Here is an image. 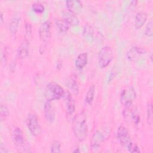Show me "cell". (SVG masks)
Segmentation results:
<instances>
[{"instance_id": "24", "label": "cell", "mask_w": 153, "mask_h": 153, "mask_svg": "<svg viewBox=\"0 0 153 153\" xmlns=\"http://www.w3.org/2000/svg\"><path fill=\"white\" fill-rule=\"evenodd\" d=\"M32 38V27L29 23L26 22L25 25V39H26L29 41Z\"/></svg>"}, {"instance_id": "20", "label": "cell", "mask_w": 153, "mask_h": 153, "mask_svg": "<svg viewBox=\"0 0 153 153\" xmlns=\"http://www.w3.org/2000/svg\"><path fill=\"white\" fill-rule=\"evenodd\" d=\"M95 89H96L95 85L93 84L89 87L87 92V94L85 97V102L88 105H91L93 102L94 93H95Z\"/></svg>"}, {"instance_id": "4", "label": "cell", "mask_w": 153, "mask_h": 153, "mask_svg": "<svg viewBox=\"0 0 153 153\" xmlns=\"http://www.w3.org/2000/svg\"><path fill=\"white\" fill-rule=\"evenodd\" d=\"M26 124L30 133L36 137L41 135L42 128L38 117L35 114H30L26 119Z\"/></svg>"}, {"instance_id": "19", "label": "cell", "mask_w": 153, "mask_h": 153, "mask_svg": "<svg viewBox=\"0 0 153 153\" xmlns=\"http://www.w3.org/2000/svg\"><path fill=\"white\" fill-rule=\"evenodd\" d=\"M63 18L66 20L70 25L76 26L79 24V20L76 16L69 11L65 12Z\"/></svg>"}, {"instance_id": "28", "label": "cell", "mask_w": 153, "mask_h": 153, "mask_svg": "<svg viewBox=\"0 0 153 153\" xmlns=\"http://www.w3.org/2000/svg\"><path fill=\"white\" fill-rule=\"evenodd\" d=\"M126 149L128 150V151L130 152H140V150L138 146L136 144L133 143L132 142H131L128 144Z\"/></svg>"}, {"instance_id": "26", "label": "cell", "mask_w": 153, "mask_h": 153, "mask_svg": "<svg viewBox=\"0 0 153 153\" xmlns=\"http://www.w3.org/2000/svg\"><path fill=\"white\" fill-rule=\"evenodd\" d=\"M60 143L58 140H54L51 146V152L53 153H59L61 152L60 150Z\"/></svg>"}, {"instance_id": "8", "label": "cell", "mask_w": 153, "mask_h": 153, "mask_svg": "<svg viewBox=\"0 0 153 153\" xmlns=\"http://www.w3.org/2000/svg\"><path fill=\"white\" fill-rule=\"evenodd\" d=\"M146 50L142 47L134 46L131 47L127 53L126 57L131 62H137L146 53Z\"/></svg>"}, {"instance_id": "12", "label": "cell", "mask_w": 153, "mask_h": 153, "mask_svg": "<svg viewBox=\"0 0 153 153\" xmlns=\"http://www.w3.org/2000/svg\"><path fill=\"white\" fill-rule=\"evenodd\" d=\"M66 5L68 11L75 15L80 13L82 9V3L79 1H67Z\"/></svg>"}, {"instance_id": "30", "label": "cell", "mask_w": 153, "mask_h": 153, "mask_svg": "<svg viewBox=\"0 0 153 153\" xmlns=\"http://www.w3.org/2000/svg\"><path fill=\"white\" fill-rule=\"evenodd\" d=\"M1 60H2V63H4L5 64L6 63V62H7V54H6V51L5 50V49H4V51H2V53Z\"/></svg>"}, {"instance_id": "17", "label": "cell", "mask_w": 153, "mask_h": 153, "mask_svg": "<svg viewBox=\"0 0 153 153\" xmlns=\"http://www.w3.org/2000/svg\"><path fill=\"white\" fill-rule=\"evenodd\" d=\"M66 113L69 115L73 114L75 110V102L71 96V94L68 92L66 96Z\"/></svg>"}, {"instance_id": "7", "label": "cell", "mask_w": 153, "mask_h": 153, "mask_svg": "<svg viewBox=\"0 0 153 153\" xmlns=\"http://www.w3.org/2000/svg\"><path fill=\"white\" fill-rule=\"evenodd\" d=\"M51 35V23L49 20H46L41 25L39 29V36L42 44H46L50 40Z\"/></svg>"}, {"instance_id": "18", "label": "cell", "mask_w": 153, "mask_h": 153, "mask_svg": "<svg viewBox=\"0 0 153 153\" xmlns=\"http://www.w3.org/2000/svg\"><path fill=\"white\" fill-rule=\"evenodd\" d=\"M56 25L57 29L61 33H66L69 30L70 25L63 18L56 20Z\"/></svg>"}, {"instance_id": "6", "label": "cell", "mask_w": 153, "mask_h": 153, "mask_svg": "<svg viewBox=\"0 0 153 153\" xmlns=\"http://www.w3.org/2000/svg\"><path fill=\"white\" fill-rule=\"evenodd\" d=\"M136 97V91L131 85L125 87L120 94V101L124 106L131 105Z\"/></svg>"}, {"instance_id": "1", "label": "cell", "mask_w": 153, "mask_h": 153, "mask_svg": "<svg viewBox=\"0 0 153 153\" xmlns=\"http://www.w3.org/2000/svg\"><path fill=\"white\" fill-rule=\"evenodd\" d=\"M72 130L76 139L79 141H84L88 135V126L86 114L80 112L74 118L72 122Z\"/></svg>"}, {"instance_id": "9", "label": "cell", "mask_w": 153, "mask_h": 153, "mask_svg": "<svg viewBox=\"0 0 153 153\" xmlns=\"http://www.w3.org/2000/svg\"><path fill=\"white\" fill-rule=\"evenodd\" d=\"M117 138L123 147L127 148L128 144L131 142L128 129L123 126L118 127L117 129Z\"/></svg>"}, {"instance_id": "11", "label": "cell", "mask_w": 153, "mask_h": 153, "mask_svg": "<svg viewBox=\"0 0 153 153\" xmlns=\"http://www.w3.org/2000/svg\"><path fill=\"white\" fill-rule=\"evenodd\" d=\"M44 112L46 120L53 123L55 119V111L53 106L51 105V101L47 100L45 102L44 106Z\"/></svg>"}, {"instance_id": "16", "label": "cell", "mask_w": 153, "mask_h": 153, "mask_svg": "<svg viewBox=\"0 0 153 153\" xmlns=\"http://www.w3.org/2000/svg\"><path fill=\"white\" fill-rule=\"evenodd\" d=\"M88 62V54L87 53H82L78 54L75 62V65L78 69H81L85 67Z\"/></svg>"}, {"instance_id": "23", "label": "cell", "mask_w": 153, "mask_h": 153, "mask_svg": "<svg viewBox=\"0 0 153 153\" xmlns=\"http://www.w3.org/2000/svg\"><path fill=\"white\" fill-rule=\"evenodd\" d=\"M10 114V111L7 106L5 105L1 104L0 107V118L1 121H4Z\"/></svg>"}, {"instance_id": "27", "label": "cell", "mask_w": 153, "mask_h": 153, "mask_svg": "<svg viewBox=\"0 0 153 153\" xmlns=\"http://www.w3.org/2000/svg\"><path fill=\"white\" fill-rule=\"evenodd\" d=\"M93 33V29L92 27L88 25H85L84 29V32H83L84 36L85 38H87V37L90 38L91 36H92Z\"/></svg>"}, {"instance_id": "14", "label": "cell", "mask_w": 153, "mask_h": 153, "mask_svg": "<svg viewBox=\"0 0 153 153\" xmlns=\"http://www.w3.org/2000/svg\"><path fill=\"white\" fill-rule=\"evenodd\" d=\"M20 22V17L19 15V13L13 15V17L11 19V21L9 24V31L11 35H15L18 30L19 26V23Z\"/></svg>"}, {"instance_id": "29", "label": "cell", "mask_w": 153, "mask_h": 153, "mask_svg": "<svg viewBox=\"0 0 153 153\" xmlns=\"http://www.w3.org/2000/svg\"><path fill=\"white\" fill-rule=\"evenodd\" d=\"M152 22L151 21L150 22L148 23V24L147 25L145 30V35H146L147 36H149L151 37L152 36L153 34V30H152Z\"/></svg>"}, {"instance_id": "2", "label": "cell", "mask_w": 153, "mask_h": 153, "mask_svg": "<svg viewBox=\"0 0 153 153\" xmlns=\"http://www.w3.org/2000/svg\"><path fill=\"white\" fill-rule=\"evenodd\" d=\"M45 97L47 100H59L65 96L63 88L54 81L48 82L45 88Z\"/></svg>"}, {"instance_id": "32", "label": "cell", "mask_w": 153, "mask_h": 153, "mask_svg": "<svg viewBox=\"0 0 153 153\" xmlns=\"http://www.w3.org/2000/svg\"><path fill=\"white\" fill-rule=\"evenodd\" d=\"M1 22H3V17H2V12L1 13Z\"/></svg>"}, {"instance_id": "22", "label": "cell", "mask_w": 153, "mask_h": 153, "mask_svg": "<svg viewBox=\"0 0 153 153\" xmlns=\"http://www.w3.org/2000/svg\"><path fill=\"white\" fill-rule=\"evenodd\" d=\"M146 121L149 126L152 124V103L149 101L147 104L146 108Z\"/></svg>"}, {"instance_id": "25", "label": "cell", "mask_w": 153, "mask_h": 153, "mask_svg": "<svg viewBox=\"0 0 153 153\" xmlns=\"http://www.w3.org/2000/svg\"><path fill=\"white\" fill-rule=\"evenodd\" d=\"M32 9L34 12L36 13H42L44 12L45 8L44 5L40 2H35L32 4Z\"/></svg>"}, {"instance_id": "5", "label": "cell", "mask_w": 153, "mask_h": 153, "mask_svg": "<svg viewBox=\"0 0 153 153\" xmlns=\"http://www.w3.org/2000/svg\"><path fill=\"white\" fill-rule=\"evenodd\" d=\"M110 131L108 129L105 131H101L97 130L93 134L90 140V149L91 150H96L99 148L100 145L108 137Z\"/></svg>"}, {"instance_id": "15", "label": "cell", "mask_w": 153, "mask_h": 153, "mask_svg": "<svg viewBox=\"0 0 153 153\" xmlns=\"http://www.w3.org/2000/svg\"><path fill=\"white\" fill-rule=\"evenodd\" d=\"M148 15L144 11H139L135 16L134 28L136 30L140 29L147 20Z\"/></svg>"}, {"instance_id": "31", "label": "cell", "mask_w": 153, "mask_h": 153, "mask_svg": "<svg viewBox=\"0 0 153 153\" xmlns=\"http://www.w3.org/2000/svg\"><path fill=\"white\" fill-rule=\"evenodd\" d=\"M74 152H79V148H76L75 150L73 151Z\"/></svg>"}, {"instance_id": "3", "label": "cell", "mask_w": 153, "mask_h": 153, "mask_svg": "<svg viewBox=\"0 0 153 153\" xmlns=\"http://www.w3.org/2000/svg\"><path fill=\"white\" fill-rule=\"evenodd\" d=\"M113 58L112 48L108 45L104 46L99 51L98 55V64L100 68L107 67L111 62Z\"/></svg>"}, {"instance_id": "10", "label": "cell", "mask_w": 153, "mask_h": 153, "mask_svg": "<svg viewBox=\"0 0 153 153\" xmlns=\"http://www.w3.org/2000/svg\"><path fill=\"white\" fill-rule=\"evenodd\" d=\"M13 140L16 144L17 149H24L25 146V140L22 131L19 127H14L11 133Z\"/></svg>"}, {"instance_id": "21", "label": "cell", "mask_w": 153, "mask_h": 153, "mask_svg": "<svg viewBox=\"0 0 153 153\" xmlns=\"http://www.w3.org/2000/svg\"><path fill=\"white\" fill-rule=\"evenodd\" d=\"M68 85L69 88L71 89V90L72 91L73 93L76 95L78 94V93H79L78 85L76 79L74 78L71 77L69 79L68 81Z\"/></svg>"}, {"instance_id": "13", "label": "cell", "mask_w": 153, "mask_h": 153, "mask_svg": "<svg viewBox=\"0 0 153 153\" xmlns=\"http://www.w3.org/2000/svg\"><path fill=\"white\" fill-rule=\"evenodd\" d=\"M29 41L24 39L19 45L17 50V56L19 59H24L29 54Z\"/></svg>"}]
</instances>
